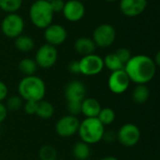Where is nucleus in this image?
<instances>
[{
  "label": "nucleus",
  "mask_w": 160,
  "mask_h": 160,
  "mask_svg": "<svg viewBox=\"0 0 160 160\" xmlns=\"http://www.w3.org/2000/svg\"><path fill=\"white\" fill-rule=\"evenodd\" d=\"M100 160H119L118 158H114V157H106V158H103Z\"/></svg>",
  "instance_id": "nucleus-37"
},
{
  "label": "nucleus",
  "mask_w": 160,
  "mask_h": 160,
  "mask_svg": "<svg viewBox=\"0 0 160 160\" xmlns=\"http://www.w3.org/2000/svg\"><path fill=\"white\" fill-rule=\"evenodd\" d=\"M85 85L80 81H71L65 88V97L68 101L82 102L85 98Z\"/></svg>",
  "instance_id": "nucleus-15"
},
{
  "label": "nucleus",
  "mask_w": 160,
  "mask_h": 160,
  "mask_svg": "<svg viewBox=\"0 0 160 160\" xmlns=\"http://www.w3.org/2000/svg\"><path fill=\"white\" fill-rule=\"evenodd\" d=\"M153 60H154V62H155L156 66H157V67H158V66L160 65V52H157L156 57H155V59H153Z\"/></svg>",
  "instance_id": "nucleus-36"
},
{
  "label": "nucleus",
  "mask_w": 160,
  "mask_h": 160,
  "mask_svg": "<svg viewBox=\"0 0 160 160\" xmlns=\"http://www.w3.org/2000/svg\"><path fill=\"white\" fill-rule=\"evenodd\" d=\"M7 114H8V110L6 106L2 102H0V123H2L6 119Z\"/></svg>",
  "instance_id": "nucleus-35"
},
{
  "label": "nucleus",
  "mask_w": 160,
  "mask_h": 160,
  "mask_svg": "<svg viewBox=\"0 0 160 160\" xmlns=\"http://www.w3.org/2000/svg\"><path fill=\"white\" fill-rule=\"evenodd\" d=\"M68 33L64 26L60 24H50L45 28L44 31V38L47 44L52 46H58L65 42L67 39Z\"/></svg>",
  "instance_id": "nucleus-12"
},
{
  "label": "nucleus",
  "mask_w": 160,
  "mask_h": 160,
  "mask_svg": "<svg viewBox=\"0 0 160 160\" xmlns=\"http://www.w3.org/2000/svg\"><path fill=\"white\" fill-rule=\"evenodd\" d=\"M78 1H81V2H82V1H86V0H78Z\"/></svg>",
  "instance_id": "nucleus-40"
},
{
  "label": "nucleus",
  "mask_w": 160,
  "mask_h": 160,
  "mask_svg": "<svg viewBox=\"0 0 160 160\" xmlns=\"http://www.w3.org/2000/svg\"><path fill=\"white\" fill-rule=\"evenodd\" d=\"M57 57L58 52L56 48L50 44H44L37 51L35 62L37 66L42 68H50L56 63Z\"/></svg>",
  "instance_id": "nucleus-9"
},
{
  "label": "nucleus",
  "mask_w": 160,
  "mask_h": 160,
  "mask_svg": "<svg viewBox=\"0 0 160 160\" xmlns=\"http://www.w3.org/2000/svg\"><path fill=\"white\" fill-rule=\"evenodd\" d=\"M68 111L70 115L77 116L82 113V102L68 101Z\"/></svg>",
  "instance_id": "nucleus-29"
},
{
  "label": "nucleus",
  "mask_w": 160,
  "mask_h": 160,
  "mask_svg": "<svg viewBox=\"0 0 160 160\" xmlns=\"http://www.w3.org/2000/svg\"><path fill=\"white\" fill-rule=\"evenodd\" d=\"M80 73L85 76H95L99 74L104 68L103 58L95 53L82 56L79 61Z\"/></svg>",
  "instance_id": "nucleus-8"
},
{
  "label": "nucleus",
  "mask_w": 160,
  "mask_h": 160,
  "mask_svg": "<svg viewBox=\"0 0 160 160\" xmlns=\"http://www.w3.org/2000/svg\"><path fill=\"white\" fill-rule=\"evenodd\" d=\"M74 49L78 53L84 56L94 53L96 50V44L94 43L93 39L86 37H82L75 41Z\"/></svg>",
  "instance_id": "nucleus-17"
},
{
  "label": "nucleus",
  "mask_w": 160,
  "mask_h": 160,
  "mask_svg": "<svg viewBox=\"0 0 160 160\" xmlns=\"http://www.w3.org/2000/svg\"><path fill=\"white\" fill-rule=\"evenodd\" d=\"M53 14L54 12L52 9L50 2L45 0L35 1L29 9V17L32 23L39 29H45L52 24Z\"/></svg>",
  "instance_id": "nucleus-3"
},
{
  "label": "nucleus",
  "mask_w": 160,
  "mask_h": 160,
  "mask_svg": "<svg viewBox=\"0 0 160 160\" xmlns=\"http://www.w3.org/2000/svg\"><path fill=\"white\" fill-rule=\"evenodd\" d=\"M20 97L25 101L42 100L46 93V85L43 80L38 76H24L18 85Z\"/></svg>",
  "instance_id": "nucleus-2"
},
{
  "label": "nucleus",
  "mask_w": 160,
  "mask_h": 160,
  "mask_svg": "<svg viewBox=\"0 0 160 160\" xmlns=\"http://www.w3.org/2000/svg\"><path fill=\"white\" fill-rule=\"evenodd\" d=\"M105 131V127L98 119L85 118L82 122H80L78 133L82 142L87 144H95L102 140L103 133Z\"/></svg>",
  "instance_id": "nucleus-4"
},
{
  "label": "nucleus",
  "mask_w": 160,
  "mask_h": 160,
  "mask_svg": "<svg viewBox=\"0 0 160 160\" xmlns=\"http://www.w3.org/2000/svg\"><path fill=\"white\" fill-rule=\"evenodd\" d=\"M22 1H23V0H22ZM26 1H29V0H26Z\"/></svg>",
  "instance_id": "nucleus-41"
},
{
  "label": "nucleus",
  "mask_w": 160,
  "mask_h": 160,
  "mask_svg": "<svg viewBox=\"0 0 160 160\" xmlns=\"http://www.w3.org/2000/svg\"><path fill=\"white\" fill-rule=\"evenodd\" d=\"M150 91L145 84H138L132 92V100L136 104H143L148 101Z\"/></svg>",
  "instance_id": "nucleus-18"
},
{
  "label": "nucleus",
  "mask_w": 160,
  "mask_h": 160,
  "mask_svg": "<svg viewBox=\"0 0 160 160\" xmlns=\"http://www.w3.org/2000/svg\"><path fill=\"white\" fill-rule=\"evenodd\" d=\"M15 39V47L22 52H28L31 50H33L34 48V40L26 35H20L19 37H17Z\"/></svg>",
  "instance_id": "nucleus-21"
},
{
  "label": "nucleus",
  "mask_w": 160,
  "mask_h": 160,
  "mask_svg": "<svg viewBox=\"0 0 160 160\" xmlns=\"http://www.w3.org/2000/svg\"><path fill=\"white\" fill-rule=\"evenodd\" d=\"M102 140H104L108 143H112V142H115L117 140L116 139V133H114L112 130L104 131L103 136H102Z\"/></svg>",
  "instance_id": "nucleus-32"
},
{
  "label": "nucleus",
  "mask_w": 160,
  "mask_h": 160,
  "mask_svg": "<svg viewBox=\"0 0 160 160\" xmlns=\"http://www.w3.org/2000/svg\"><path fill=\"white\" fill-rule=\"evenodd\" d=\"M52 9L53 10V12H60L63 10V8L65 6V2L63 0H52L50 2Z\"/></svg>",
  "instance_id": "nucleus-31"
},
{
  "label": "nucleus",
  "mask_w": 160,
  "mask_h": 160,
  "mask_svg": "<svg viewBox=\"0 0 160 160\" xmlns=\"http://www.w3.org/2000/svg\"><path fill=\"white\" fill-rule=\"evenodd\" d=\"M38 158L40 160H56L57 151L52 145H43L38 151Z\"/></svg>",
  "instance_id": "nucleus-26"
},
{
  "label": "nucleus",
  "mask_w": 160,
  "mask_h": 160,
  "mask_svg": "<svg viewBox=\"0 0 160 160\" xmlns=\"http://www.w3.org/2000/svg\"><path fill=\"white\" fill-rule=\"evenodd\" d=\"M80 120L78 119V117L68 114L57 121L55 125V130L60 137L68 138L78 132Z\"/></svg>",
  "instance_id": "nucleus-10"
},
{
  "label": "nucleus",
  "mask_w": 160,
  "mask_h": 160,
  "mask_svg": "<svg viewBox=\"0 0 160 160\" xmlns=\"http://www.w3.org/2000/svg\"><path fill=\"white\" fill-rule=\"evenodd\" d=\"M101 105L96 98H87L82 101V113L85 116V118H94L98 117Z\"/></svg>",
  "instance_id": "nucleus-16"
},
{
  "label": "nucleus",
  "mask_w": 160,
  "mask_h": 160,
  "mask_svg": "<svg viewBox=\"0 0 160 160\" xmlns=\"http://www.w3.org/2000/svg\"><path fill=\"white\" fill-rule=\"evenodd\" d=\"M8 96V87L7 85L0 81V102H2Z\"/></svg>",
  "instance_id": "nucleus-34"
},
{
  "label": "nucleus",
  "mask_w": 160,
  "mask_h": 160,
  "mask_svg": "<svg viewBox=\"0 0 160 160\" xmlns=\"http://www.w3.org/2000/svg\"><path fill=\"white\" fill-rule=\"evenodd\" d=\"M98 119L101 122V124L105 126L112 125L115 120V112L112 108H103L100 110Z\"/></svg>",
  "instance_id": "nucleus-24"
},
{
  "label": "nucleus",
  "mask_w": 160,
  "mask_h": 160,
  "mask_svg": "<svg viewBox=\"0 0 160 160\" xmlns=\"http://www.w3.org/2000/svg\"><path fill=\"white\" fill-rule=\"evenodd\" d=\"M105 1H107V2H115L116 0H105Z\"/></svg>",
  "instance_id": "nucleus-38"
},
{
  "label": "nucleus",
  "mask_w": 160,
  "mask_h": 160,
  "mask_svg": "<svg viewBox=\"0 0 160 160\" xmlns=\"http://www.w3.org/2000/svg\"><path fill=\"white\" fill-rule=\"evenodd\" d=\"M115 29L109 23H102L98 25L93 33V41L96 46L100 48H108L112 46L115 40Z\"/></svg>",
  "instance_id": "nucleus-7"
},
{
  "label": "nucleus",
  "mask_w": 160,
  "mask_h": 160,
  "mask_svg": "<svg viewBox=\"0 0 160 160\" xmlns=\"http://www.w3.org/2000/svg\"><path fill=\"white\" fill-rule=\"evenodd\" d=\"M147 7V0H120L119 8L127 17H137L141 15Z\"/></svg>",
  "instance_id": "nucleus-14"
},
{
  "label": "nucleus",
  "mask_w": 160,
  "mask_h": 160,
  "mask_svg": "<svg viewBox=\"0 0 160 160\" xmlns=\"http://www.w3.org/2000/svg\"><path fill=\"white\" fill-rule=\"evenodd\" d=\"M157 68L153 58L148 55L139 54L131 56L125 65L124 70L128 74L130 82L137 84H146L154 79Z\"/></svg>",
  "instance_id": "nucleus-1"
},
{
  "label": "nucleus",
  "mask_w": 160,
  "mask_h": 160,
  "mask_svg": "<svg viewBox=\"0 0 160 160\" xmlns=\"http://www.w3.org/2000/svg\"><path fill=\"white\" fill-rule=\"evenodd\" d=\"M68 70L71 73L78 74L80 73V66H79V61H72L68 64Z\"/></svg>",
  "instance_id": "nucleus-33"
},
{
  "label": "nucleus",
  "mask_w": 160,
  "mask_h": 160,
  "mask_svg": "<svg viewBox=\"0 0 160 160\" xmlns=\"http://www.w3.org/2000/svg\"><path fill=\"white\" fill-rule=\"evenodd\" d=\"M63 14L64 17L72 22H79L82 20L85 14V8L82 2L78 0H69L65 3L63 8Z\"/></svg>",
  "instance_id": "nucleus-13"
},
{
  "label": "nucleus",
  "mask_w": 160,
  "mask_h": 160,
  "mask_svg": "<svg viewBox=\"0 0 160 160\" xmlns=\"http://www.w3.org/2000/svg\"><path fill=\"white\" fill-rule=\"evenodd\" d=\"M8 111L16 112L22 107V98L18 96H12L8 98L7 104L5 105Z\"/></svg>",
  "instance_id": "nucleus-27"
},
{
  "label": "nucleus",
  "mask_w": 160,
  "mask_h": 160,
  "mask_svg": "<svg viewBox=\"0 0 160 160\" xmlns=\"http://www.w3.org/2000/svg\"><path fill=\"white\" fill-rule=\"evenodd\" d=\"M22 4V0H0V9L8 13H15Z\"/></svg>",
  "instance_id": "nucleus-25"
},
{
  "label": "nucleus",
  "mask_w": 160,
  "mask_h": 160,
  "mask_svg": "<svg viewBox=\"0 0 160 160\" xmlns=\"http://www.w3.org/2000/svg\"><path fill=\"white\" fill-rule=\"evenodd\" d=\"M24 28L22 18L16 13H8L1 22V30L3 34L9 38H16L22 35Z\"/></svg>",
  "instance_id": "nucleus-5"
},
{
  "label": "nucleus",
  "mask_w": 160,
  "mask_h": 160,
  "mask_svg": "<svg viewBox=\"0 0 160 160\" xmlns=\"http://www.w3.org/2000/svg\"><path fill=\"white\" fill-rule=\"evenodd\" d=\"M115 55L119 58V60L124 64V66L128 62V60L131 58V52L127 48H120L118 49L115 52Z\"/></svg>",
  "instance_id": "nucleus-28"
},
{
  "label": "nucleus",
  "mask_w": 160,
  "mask_h": 160,
  "mask_svg": "<svg viewBox=\"0 0 160 160\" xmlns=\"http://www.w3.org/2000/svg\"><path fill=\"white\" fill-rule=\"evenodd\" d=\"M45 1H47V2H51V1H52V0H45Z\"/></svg>",
  "instance_id": "nucleus-39"
},
{
  "label": "nucleus",
  "mask_w": 160,
  "mask_h": 160,
  "mask_svg": "<svg viewBox=\"0 0 160 160\" xmlns=\"http://www.w3.org/2000/svg\"><path fill=\"white\" fill-rule=\"evenodd\" d=\"M116 139L123 146L133 147L141 140V130L134 124H125L117 131Z\"/></svg>",
  "instance_id": "nucleus-6"
},
{
  "label": "nucleus",
  "mask_w": 160,
  "mask_h": 160,
  "mask_svg": "<svg viewBox=\"0 0 160 160\" xmlns=\"http://www.w3.org/2000/svg\"><path fill=\"white\" fill-rule=\"evenodd\" d=\"M37 105H38V102H36V101H25V103L23 105V110H24L25 113H27L28 115L36 114Z\"/></svg>",
  "instance_id": "nucleus-30"
},
{
  "label": "nucleus",
  "mask_w": 160,
  "mask_h": 160,
  "mask_svg": "<svg viewBox=\"0 0 160 160\" xmlns=\"http://www.w3.org/2000/svg\"><path fill=\"white\" fill-rule=\"evenodd\" d=\"M18 68L20 72L24 76H32L36 73L38 66L35 60L30 58H24L20 61Z\"/></svg>",
  "instance_id": "nucleus-22"
},
{
  "label": "nucleus",
  "mask_w": 160,
  "mask_h": 160,
  "mask_svg": "<svg viewBox=\"0 0 160 160\" xmlns=\"http://www.w3.org/2000/svg\"><path fill=\"white\" fill-rule=\"evenodd\" d=\"M53 113H54V108L52 105V103H50L47 100H43V99L38 101L36 114L39 118L50 119L51 117H52Z\"/></svg>",
  "instance_id": "nucleus-19"
},
{
  "label": "nucleus",
  "mask_w": 160,
  "mask_h": 160,
  "mask_svg": "<svg viewBox=\"0 0 160 160\" xmlns=\"http://www.w3.org/2000/svg\"><path fill=\"white\" fill-rule=\"evenodd\" d=\"M72 154L76 160H87L90 157L91 149L89 144L83 142H79L73 146Z\"/></svg>",
  "instance_id": "nucleus-20"
},
{
  "label": "nucleus",
  "mask_w": 160,
  "mask_h": 160,
  "mask_svg": "<svg viewBox=\"0 0 160 160\" xmlns=\"http://www.w3.org/2000/svg\"><path fill=\"white\" fill-rule=\"evenodd\" d=\"M130 84V80L124 69L112 72L108 80L109 89L116 95L125 93Z\"/></svg>",
  "instance_id": "nucleus-11"
},
{
  "label": "nucleus",
  "mask_w": 160,
  "mask_h": 160,
  "mask_svg": "<svg viewBox=\"0 0 160 160\" xmlns=\"http://www.w3.org/2000/svg\"><path fill=\"white\" fill-rule=\"evenodd\" d=\"M103 63H104V67H106L112 72L124 69V67H125L124 64L115 55V53H110L106 55L105 58L103 59Z\"/></svg>",
  "instance_id": "nucleus-23"
}]
</instances>
